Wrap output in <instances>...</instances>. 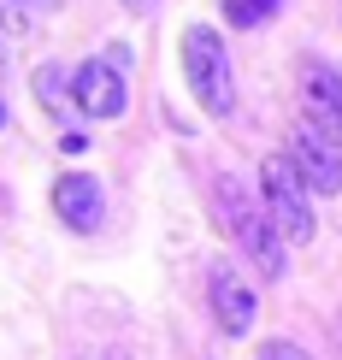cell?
<instances>
[{"label": "cell", "instance_id": "cell-8", "mask_svg": "<svg viewBox=\"0 0 342 360\" xmlns=\"http://www.w3.org/2000/svg\"><path fill=\"white\" fill-rule=\"evenodd\" d=\"M213 313L225 337H248L254 325V290L236 278V266H213Z\"/></svg>", "mask_w": 342, "mask_h": 360}, {"label": "cell", "instance_id": "cell-2", "mask_svg": "<svg viewBox=\"0 0 342 360\" xmlns=\"http://www.w3.org/2000/svg\"><path fill=\"white\" fill-rule=\"evenodd\" d=\"M183 77L195 89L201 112H213V118L236 112V77H230V53L218 41V30H206V24L183 30Z\"/></svg>", "mask_w": 342, "mask_h": 360}, {"label": "cell", "instance_id": "cell-11", "mask_svg": "<svg viewBox=\"0 0 342 360\" xmlns=\"http://www.w3.org/2000/svg\"><path fill=\"white\" fill-rule=\"evenodd\" d=\"M260 360H313V354L295 349V342H284V337H272V342H260Z\"/></svg>", "mask_w": 342, "mask_h": 360}, {"label": "cell", "instance_id": "cell-15", "mask_svg": "<svg viewBox=\"0 0 342 360\" xmlns=\"http://www.w3.org/2000/svg\"><path fill=\"white\" fill-rule=\"evenodd\" d=\"M0 130H6V101H0Z\"/></svg>", "mask_w": 342, "mask_h": 360}, {"label": "cell", "instance_id": "cell-7", "mask_svg": "<svg viewBox=\"0 0 342 360\" xmlns=\"http://www.w3.org/2000/svg\"><path fill=\"white\" fill-rule=\"evenodd\" d=\"M53 213L65 231H100V177H88V172H65L53 184Z\"/></svg>", "mask_w": 342, "mask_h": 360}, {"label": "cell", "instance_id": "cell-14", "mask_svg": "<svg viewBox=\"0 0 342 360\" xmlns=\"http://www.w3.org/2000/svg\"><path fill=\"white\" fill-rule=\"evenodd\" d=\"M29 6H41V12H53V6H59V0H29Z\"/></svg>", "mask_w": 342, "mask_h": 360}, {"label": "cell", "instance_id": "cell-10", "mask_svg": "<svg viewBox=\"0 0 342 360\" xmlns=\"http://www.w3.org/2000/svg\"><path fill=\"white\" fill-rule=\"evenodd\" d=\"M36 89H41V101H48V107H59V101H65V71L48 65V71L36 77Z\"/></svg>", "mask_w": 342, "mask_h": 360}, {"label": "cell", "instance_id": "cell-12", "mask_svg": "<svg viewBox=\"0 0 342 360\" xmlns=\"http://www.w3.org/2000/svg\"><path fill=\"white\" fill-rule=\"evenodd\" d=\"M0 24H6V30H24V6H18V0H0Z\"/></svg>", "mask_w": 342, "mask_h": 360}, {"label": "cell", "instance_id": "cell-5", "mask_svg": "<svg viewBox=\"0 0 342 360\" xmlns=\"http://www.w3.org/2000/svg\"><path fill=\"white\" fill-rule=\"evenodd\" d=\"M289 172L301 177V189L307 195H342V154L331 142H319L307 124H295V136H289Z\"/></svg>", "mask_w": 342, "mask_h": 360}, {"label": "cell", "instance_id": "cell-3", "mask_svg": "<svg viewBox=\"0 0 342 360\" xmlns=\"http://www.w3.org/2000/svg\"><path fill=\"white\" fill-rule=\"evenodd\" d=\"M260 201H265V219L284 243H313V195L301 189V177L289 172L284 154H272L260 166Z\"/></svg>", "mask_w": 342, "mask_h": 360}, {"label": "cell", "instance_id": "cell-16", "mask_svg": "<svg viewBox=\"0 0 342 360\" xmlns=\"http://www.w3.org/2000/svg\"><path fill=\"white\" fill-rule=\"evenodd\" d=\"M0 71H6V53H0Z\"/></svg>", "mask_w": 342, "mask_h": 360}, {"label": "cell", "instance_id": "cell-4", "mask_svg": "<svg viewBox=\"0 0 342 360\" xmlns=\"http://www.w3.org/2000/svg\"><path fill=\"white\" fill-rule=\"evenodd\" d=\"M301 95H307V118L301 124L313 130L319 142L342 148V71L324 65V59H307L301 65Z\"/></svg>", "mask_w": 342, "mask_h": 360}, {"label": "cell", "instance_id": "cell-9", "mask_svg": "<svg viewBox=\"0 0 342 360\" xmlns=\"http://www.w3.org/2000/svg\"><path fill=\"white\" fill-rule=\"evenodd\" d=\"M277 6H284V0H225V18H230L236 30H254V24L272 18Z\"/></svg>", "mask_w": 342, "mask_h": 360}, {"label": "cell", "instance_id": "cell-6", "mask_svg": "<svg viewBox=\"0 0 342 360\" xmlns=\"http://www.w3.org/2000/svg\"><path fill=\"white\" fill-rule=\"evenodd\" d=\"M71 95H77V107L88 118H118L124 101H130V89H124V71H118L112 59H83V65L71 71Z\"/></svg>", "mask_w": 342, "mask_h": 360}, {"label": "cell", "instance_id": "cell-1", "mask_svg": "<svg viewBox=\"0 0 342 360\" xmlns=\"http://www.w3.org/2000/svg\"><path fill=\"white\" fill-rule=\"evenodd\" d=\"M213 201H218V219L230 224V236L242 243V254H248V260H254L260 272H265V283H272V278H284V236L272 231L265 207L242 189V177H230V172H225V177L213 184Z\"/></svg>", "mask_w": 342, "mask_h": 360}, {"label": "cell", "instance_id": "cell-13", "mask_svg": "<svg viewBox=\"0 0 342 360\" xmlns=\"http://www.w3.org/2000/svg\"><path fill=\"white\" fill-rule=\"evenodd\" d=\"M124 12H136V18H147V12H154V0H124Z\"/></svg>", "mask_w": 342, "mask_h": 360}]
</instances>
